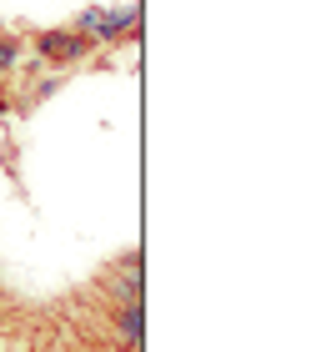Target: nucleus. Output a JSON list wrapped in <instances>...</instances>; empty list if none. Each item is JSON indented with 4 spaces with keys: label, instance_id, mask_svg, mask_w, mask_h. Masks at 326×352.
Wrapping results in <instances>:
<instances>
[{
    "label": "nucleus",
    "instance_id": "nucleus-1",
    "mask_svg": "<svg viewBox=\"0 0 326 352\" xmlns=\"http://www.w3.org/2000/svg\"><path fill=\"white\" fill-rule=\"evenodd\" d=\"M36 51H40L45 60H56V66H80L95 45H91L86 36H75V30H40V36H36Z\"/></svg>",
    "mask_w": 326,
    "mask_h": 352
},
{
    "label": "nucleus",
    "instance_id": "nucleus-2",
    "mask_svg": "<svg viewBox=\"0 0 326 352\" xmlns=\"http://www.w3.org/2000/svg\"><path fill=\"white\" fill-rule=\"evenodd\" d=\"M141 322H145L141 307H121V342H126V347H141V332H145Z\"/></svg>",
    "mask_w": 326,
    "mask_h": 352
},
{
    "label": "nucleus",
    "instance_id": "nucleus-3",
    "mask_svg": "<svg viewBox=\"0 0 326 352\" xmlns=\"http://www.w3.org/2000/svg\"><path fill=\"white\" fill-rule=\"evenodd\" d=\"M21 56H25V45H21V41H0V71H10Z\"/></svg>",
    "mask_w": 326,
    "mask_h": 352
}]
</instances>
